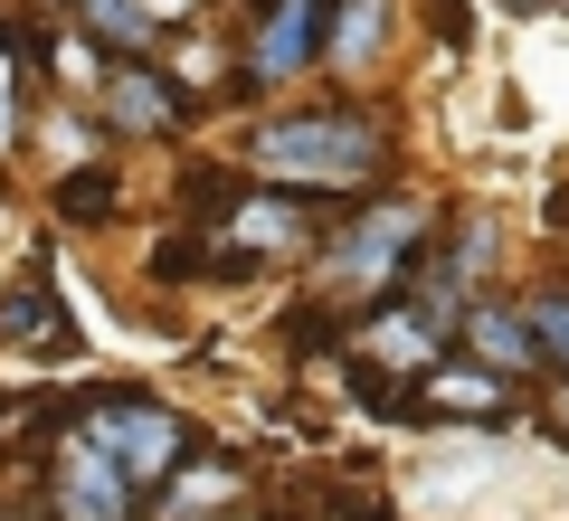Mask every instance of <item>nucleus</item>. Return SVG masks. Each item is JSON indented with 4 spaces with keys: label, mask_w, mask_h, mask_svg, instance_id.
Returning <instances> with one entry per match:
<instances>
[{
    "label": "nucleus",
    "mask_w": 569,
    "mask_h": 521,
    "mask_svg": "<svg viewBox=\"0 0 569 521\" xmlns=\"http://www.w3.org/2000/svg\"><path fill=\"white\" fill-rule=\"evenodd\" d=\"M20 133V96H10V29H0V142Z\"/></svg>",
    "instance_id": "obj_17"
},
{
    "label": "nucleus",
    "mask_w": 569,
    "mask_h": 521,
    "mask_svg": "<svg viewBox=\"0 0 569 521\" xmlns=\"http://www.w3.org/2000/svg\"><path fill=\"white\" fill-rule=\"evenodd\" d=\"M0 238H10V209H0Z\"/></svg>",
    "instance_id": "obj_22"
},
{
    "label": "nucleus",
    "mask_w": 569,
    "mask_h": 521,
    "mask_svg": "<svg viewBox=\"0 0 569 521\" xmlns=\"http://www.w3.org/2000/svg\"><path fill=\"white\" fill-rule=\"evenodd\" d=\"M247 171L276 190H361L389 171V133L361 104H305L247 133Z\"/></svg>",
    "instance_id": "obj_1"
},
{
    "label": "nucleus",
    "mask_w": 569,
    "mask_h": 521,
    "mask_svg": "<svg viewBox=\"0 0 569 521\" xmlns=\"http://www.w3.org/2000/svg\"><path fill=\"white\" fill-rule=\"evenodd\" d=\"M466 361H485V370H503V380H531V370H550L541 361V332H531V303H485L475 294L466 303Z\"/></svg>",
    "instance_id": "obj_8"
},
{
    "label": "nucleus",
    "mask_w": 569,
    "mask_h": 521,
    "mask_svg": "<svg viewBox=\"0 0 569 521\" xmlns=\"http://www.w3.org/2000/svg\"><path fill=\"white\" fill-rule=\"evenodd\" d=\"M541 427H550V437L569 445V380H560V389H550V399H541Z\"/></svg>",
    "instance_id": "obj_19"
},
{
    "label": "nucleus",
    "mask_w": 569,
    "mask_h": 521,
    "mask_svg": "<svg viewBox=\"0 0 569 521\" xmlns=\"http://www.w3.org/2000/svg\"><path fill=\"white\" fill-rule=\"evenodd\" d=\"M447 341H456V322L437 313L427 294H399V303H370L361 313V351H370V370H437L447 361Z\"/></svg>",
    "instance_id": "obj_5"
},
{
    "label": "nucleus",
    "mask_w": 569,
    "mask_h": 521,
    "mask_svg": "<svg viewBox=\"0 0 569 521\" xmlns=\"http://www.w3.org/2000/svg\"><path fill=\"white\" fill-rule=\"evenodd\" d=\"M503 10H550V0H503Z\"/></svg>",
    "instance_id": "obj_21"
},
{
    "label": "nucleus",
    "mask_w": 569,
    "mask_h": 521,
    "mask_svg": "<svg viewBox=\"0 0 569 521\" xmlns=\"http://www.w3.org/2000/svg\"><path fill=\"white\" fill-rule=\"evenodd\" d=\"M209 238H228L247 265H276V257H305V247H313V209L295 200V190H247V200L219 209Z\"/></svg>",
    "instance_id": "obj_6"
},
{
    "label": "nucleus",
    "mask_w": 569,
    "mask_h": 521,
    "mask_svg": "<svg viewBox=\"0 0 569 521\" xmlns=\"http://www.w3.org/2000/svg\"><path fill=\"white\" fill-rule=\"evenodd\" d=\"M418 265H427V200H380V209H361L342 238H323L313 275H323V294H389V284H408Z\"/></svg>",
    "instance_id": "obj_2"
},
{
    "label": "nucleus",
    "mask_w": 569,
    "mask_h": 521,
    "mask_svg": "<svg viewBox=\"0 0 569 521\" xmlns=\"http://www.w3.org/2000/svg\"><path fill=\"white\" fill-rule=\"evenodd\" d=\"M466 29H475V20H466V0H437V39L466 48Z\"/></svg>",
    "instance_id": "obj_18"
},
{
    "label": "nucleus",
    "mask_w": 569,
    "mask_h": 521,
    "mask_svg": "<svg viewBox=\"0 0 569 521\" xmlns=\"http://www.w3.org/2000/svg\"><path fill=\"white\" fill-rule=\"evenodd\" d=\"M380 48H389V0H342V10H332V48H323V58L342 67V77H361Z\"/></svg>",
    "instance_id": "obj_12"
},
{
    "label": "nucleus",
    "mask_w": 569,
    "mask_h": 521,
    "mask_svg": "<svg viewBox=\"0 0 569 521\" xmlns=\"http://www.w3.org/2000/svg\"><path fill=\"white\" fill-rule=\"evenodd\" d=\"M48 483H58V521H133V493H142V483L123 474V464L104 455L96 437H77V445H67Z\"/></svg>",
    "instance_id": "obj_7"
},
{
    "label": "nucleus",
    "mask_w": 569,
    "mask_h": 521,
    "mask_svg": "<svg viewBox=\"0 0 569 521\" xmlns=\"http://www.w3.org/2000/svg\"><path fill=\"white\" fill-rule=\"evenodd\" d=\"M96 104H104V123L114 133H171L181 123V86L162 77V67H114V77H96Z\"/></svg>",
    "instance_id": "obj_10"
},
{
    "label": "nucleus",
    "mask_w": 569,
    "mask_h": 521,
    "mask_svg": "<svg viewBox=\"0 0 569 521\" xmlns=\"http://www.w3.org/2000/svg\"><path fill=\"white\" fill-rule=\"evenodd\" d=\"M531 332H541V361L569 380V284H541L531 294Z\"/></svg>",
    "instance_id": "obj_14"
},
{
    "label": "nucleus",
    "mask_w": 569,
    "mask_h": 521,
    "mask_svg": "<svg viewBox=\"0 0 569 521\" xmlns=\"http://www.w3.org/2000/svg\"><path fill=\"white\" fill-rule=\"evenodd\" d=\"M228 493H238V474H228V464H200L190 483H171V521H190V512H219Z\"/></svg>",
    "instance_id": "obj_16"
},
{
    "label": "nucleus",
    "mask_w": 569,
    "mask_h": 521,
    "mask_svg": "<svg viewBox=\"0 0 569 521\" xmlns=\"http://www.w3.org/2000/svg\"><path fill=\"white\" fill-rule=\"evenodd\" d=\"M0 351H48V361H67V351H77V322H67L48 265H29V275L0 294Z\"/></svg>",
    "instance_id": "obj_9"
},
{
    "label": "nucleus",
    "mask_w": 569,
    "mask_h": 521,
    "mask_svg": "<svg viewBox=\"0 0 569 521\" xmlns=\"http://www.w3.org/2000/svg\"><path fill=\"white\" fill-rule=\"evenodd\" d=\"M77 437H96L142 493L171 483V474H181V455H190V427L171 418V408H152V399H96V408H77Z\"/></svg>",
    "instance_id": "obj_3"
},
{
    "label": "nucleus",
    "mask_w": 569,
    "mask_h": 521,
    "mask_svg": "<svg viewBox=\"0 0 569 521\" xmlns=\"http://www.w3.org/2000/svg\"><path fill=\"white\" fill-rule=\"evenodd\" d=\"M142 10H152V29H181L190 10H200V0H142Z\"/></svg>",
    "instance_id": "obj_20"
},
{
    "label": "nucleus",
    "mask_w": 569,
    "mask_h": 521,
    "mask_svg": "<svg viewBox=\"0 0 569 521\" xmlns=\"http://www.w3.org/2000/svg\"><path fill=\"white\" fill-rule=\"evenodd\" d=\"M58 209H67L77 228L114 219V181H104V171H67V181H58Z\"/></svg>",
    "instance_id": "obj_15"
},
{
    "label": "nucleus",
    "mask_w": 569,
    "mask_h": 521,
    "mask_svg": "<svg viewBox=\"0 0 569 521\" xmlns=\"http://www.w3.org/2000/svg\"><path fill=\"white\" fill-rule=\"evenodd\" d=\"M332 48V0H266L257 39H247V86H295Z\"/></svg>",
    "instance_id": "obj_4"
},
{
    "label": "nucleus",
    "mask_w": 569,
    "mask_h": 521,
    "mask_svg": "<svg viewBox=\"0 0 569 521\" xmlns=\"http://www.w3.org/2000/svg\"><path fill=\"white\" fill-rule=\"evenodd\" d=\"M418 389H427L437 418H475V427H503L512 418V380H503V370H485V361H437Z\"/></svg>",
    "instance_id": "obj_11"
},
{
    "label": "nucleus",
    "mask_w": 569,
    "mask_h": 521,
    "mask_svg": "<svg viewBox=\"0 0 569 521\" xmlns=\"http://www.w3.org/2000/svg\"><path fill=\"white\" fill-rule=\"evenodd\" d=\"M77 29H86V39H96V48H114V58H142V48L162 39L142 0H77Z\"/></svg>",
    "instance_id": "obj_13"
}]
</instances>
